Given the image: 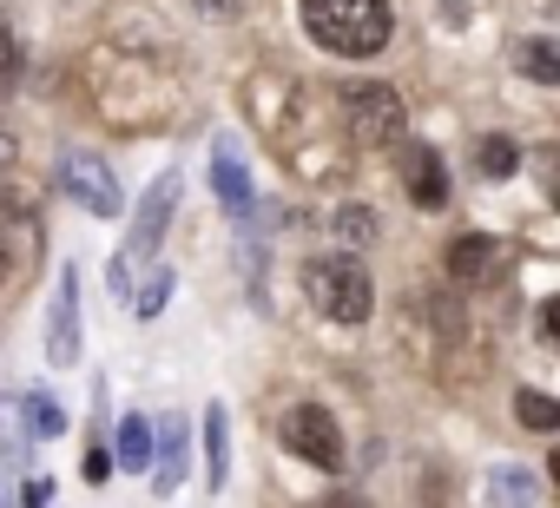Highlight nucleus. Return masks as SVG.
Segmentation results:
<instances>
[{"instance_id":"obj_21","label":"nucleus","mask_w":560,"mask_h":508,"mask_svg":"<svg viewBox=\"0 0 560 508\" xmlns=\"http://www.w3.org/2000/svg\"><path fill=\"white\" fill-rule=\"evenodd\" d=\"M337 231H343V238H376V211L343 205V211H337Z\"/></svg>"},{"instance_id":"obj_9","label":"nucleus","mask_w":560,"mask_h":508,"mask_svg":"<svg viewBox=\"0 0 560 508\" xmlns=\"http://www.w3.org/2000/svg\"><path fill=\"white\" fill-rule=\"evenodd\" d=\"M396 172H402V192L422 205V211H442L448 205V165L435 146H402L396 152Z\"/></svg>"},{"instance_id":"obj_11","label":"nucleus","mask_w":560,"mask_h":508,"mask_svg":"<svg viewBox=\"0 0 560 508\" xmlns=\"http://www.w3.org/2000/svg\"><path fill=\"white\" fill-rule=\"evenodd\" d=\"M481 501H488V508H534V475H527L521 462H494Z\"/></svg>"},{"instance_id":"obj_13","label":"nucleus","mask_w":560,"mask_h":508,"mask_svg":"<svg viewBox=\"0 0 560 508\" xmlns=\"http://www.w3.org/2000/svg\"><path fill=\"white\" fill-rule=\"evenodd\" d=\"M224 475H231V429H224V409L211 403L205 409V482L224 488Z\"/></svg>"},{"instance_id":"obj_23","label":"nucleus","mask_w":560,"mask_h":508,"mask_svg":"<svg viewBox=\"0 0 560 508\" xmlns=\"http://www.w3.org/2000/svg\"><path fill=\"white\" fill-rule=\"evenodd\" d=\"M540 337L560 350V298H547V304H540Z\"/></svg>"},{"instance_id":"obj_16","label":"nucleus","mask_w":560,"mask_h":508,"mask_svg":"<svg viewBox=\"0 0 560 508\" xmlns=\"http://www.w3.org/2000/svg\"><path fill=\"white\" fill-rule=\"evenodd\" d=\"M514 423H521V429H560V396L521 390V396H514Z\"/></svg>"},{"instance_id":"obj_4","label":"nucleus","mask_w":560,"mask_h":508,"mask_svg":"<svg viewBox=\"0 0 560 508\" xmlns=\"http://www.w3.org/2000/svg\"><path fill=\"white\" fill-rule=\"evenodd\" d=\"M343 119H350V139H357L363 152H383V146H402V132H409V100H402L396 86H383V80H363V86L343 93Z\"/></svg>"},{"instance_id":"obj_19","label":"nucleus","mask_w":560,"mask_h":508,"mask_svg":"<svg viewBox=\"0 0 560 508\" xmlns=\"http://www.w3.org/2000/svg\"><path fill=\"white\" fill-rule=\"evenodd\" d=\"M165 298H172V272H165V265H159V272H152V278H145V285H139V291H132V304H139V311H132V318H145V324H152V318H159V311H165Z\"/></svg>"},{"instance_id":"obj_26","label":"nucleus","mask_w":560,"mask_h":508,"mask_svg":"<svg viewBox=\"0 0 560 508\" xmlns=\"http://www.w3.org/2000/svg\"><path fill=\"white\" fill-rule=\"evenodd\" d=\"M21 508H47V482H27V495H21Z\"/></svg>"},{"instance_id":"obj_22","label":"nucleus","mask_w":560,"mask_h":508,"mask_svg":"<svg viewBox=\"0 0 560 508\" xmlns=\"http://www.w3.org/2000/svg\"><path fill=\"white\" fill-rule=\"evenodd\" d=\"M534 165H540V178H547V205L560 211V146H540Z\"/></svg>"},{"instance_id":"obj_15","label":"nucleus","mask_w":560,"mask_h":508,"mask_svg":"<svg viewBox=\"0 0 560 508\" xmlns=\"http://www.w3.org/2000/svg\"><path fill=\"white\" fill-rule=\"evenodd\" d=\"M475 172H481V178H514V172H521V146H514L508 132H488V139L475 146Z\"/></svg>"},{"instance_id":"obj_14","label":"nucleus","mask_w":560,"mask_h":508,"mask_svg":"<svg viewBox=\"0 0 560 508\" xmlns=\"http://www.w3.org/2000/svg\"><path fill=\"white\" fill-rule=\"evenodd\" d=\"M514 67L540 86H560V41H514Z\"/></svg>"},{"instance_id":"obj_28","label":"nucleus","mask_w":560,"mask_h":508,"mask_svg":"<svg viewBox=\"0 0 560 508\" xmlns=\"http://www.w3.org/2000/svg\"><path fill=\"white\" fill-rule=\"evenodd\" d=\"M547 469H553V488H560V449H553V462H547Z\"/></svg>"},{"instance_id":"obj_25","label":"nucleus","mask_w":560,"mask_h":508,"mask_svg":"<svg viewBox=\"0 0 560 508\" xmlns=\"http://www.w3.org/2000/svg\"><path fill=\"white\" fill-rule=\"evenodd\" d=\"M198 14H211V21H231V14H244V0H198Z\"/></svg>"},{"instance_id":"obj_27","label":"nucleus","mask_w":560,"mask_h":508,"mask_svg":"<svg viewBox=\"0 0 560 508\" xmlns=\"http://www.w3.org/2000/svg\"><path fill=\"white\" fill-rule=\"evenodd\" d=\"M324 508H370V501H363V495H350V488H337V495H330Z\"/></svg>"},{"instance_id":"obj_2","label":"nucleus","mask_w":560,"mask_h":508,"mask_svg":"<svg viewBox=\"0 0 560 508\" xmlns=\"http://www.w3.org/2000/svg\"><path fill=\"white\" fill-rule=\"evenodd\" d=\"M304 298H311L330 324H363V318L376 311L370 265L350 258V251H330V258H311V265H304Z\"/></svg>"},{"instance_id":"obj_17","label":"nucleus","mask_w":560,"mask_h":508,"mask_svg":"<svg viewBox=\"0 0 560 508\" xmlns=\"http://www.w3.org/2000/svg\"><path fill=\"white\" fill-rule=\"evenodd\" d=\"M119 462H126V469H152V429H145V416H126V429H119Z\"/></svg>"},{"instance_id":"obj_6","label":"nucleus","mask_w":560,"mask_h":508,"mask_svg":"<svg viewBox=\"0 0 560 508\" xmlns=\"http://www.w3.org/2000/svg\"><path fill=\"white\" fill-rule=\"evenodd\" d=\"M277 436H284V449H291V455H304L311 469H343V429H337V416H330V409H317V403L284 409Z\"/></svg>"},{"instance_id":"obj_18","label":"nucleus","mask_w":560,"mask_h":508,"mask_svg":"<svg viewBox=\"0 0 560 508\" xmlns=\"http://www.w3.org/2000/svg\"><path fill=\"white\" fill-rule=\"evenodd\" d=\"M60 429H67V409H60L47 390H34V396H27V436H60Z\"/></svg>"},{"instance_id":"obj_5","label":"nucleus","mask_w":560,"mask_h":508,"mask_svg":"<svg viewBox=\"0 0 560 508\" xmlns=\"http://www.w3.org/2000/svg\"><path fill=\"white\" fill-rule=\"evenodd\" d=\"M54 185H60L80 211H93V218H119V211H126L119 178H113V165H106L100 152H67V159L54 165Z\"/></svg>"},{"instance_id":"obj_3","label":"nucleus","mask_w":560,"mask_h":508,"mask_svg":"<svg viewBox=\"0 0 560 508\" xmlns=\"http://www.w3.org/2000/svg\"><path fill=\"white\" fill-rule=\"evenodd\" d=\"M172 211H178V172H159V178H152V192H145V198H139V211H132V231H126V244H119V258H113V291H119V298L132 291L139 265H152L159 238L172 231Z\"/></svg>"},{"instance_id":"obj_1","label":"nucleus","mask_w":560,"mask_h":508,"mask_svg":"<svg viewBox=\"0 0 560 508\" xmlns=\"http://www.w3.org/2000/svg\"><path fill=\"white\" fill-rule=\"evenodd\" d=\"M298 21L337 60H376L396 41V8L389 0H298Z\"/></svg>"},{"instance_id":"obj_20","label":"nucleus","mask_w":560,"mask_h":508,"mask_svg":"<svg viewBox=\"0 0 560 508\" xmlns=\"http://www.w3.org/2000/svg\"><path fill=\"white\" fill-rule=\"evenodd\" d=\"M416 508H455V482H448L442 469H429V475L416 482Z\"/></svg>"},{"instance_id":"obj_12","label":"nucleus","mask_w":560,"mask_h":508,"mask_svg":"<svg viewBox=\"0 0 560 508\" xmlns=\"http://www.w3.org/2000/svg\"><path fill=\"white\" fill-rule=\"evenodd\" d=\"M178 482H185V423L165 416V423H159V469H152V488L172 495Z\"/></svg>"},{"instance_id":"obj_10","label":"nucleus","mask_w":560,"mask_h":508,"mask_svg":"<svg viewBox=\"0 0 560 508\" xmlns=\"http://www.w3.org/2000/svg\"><path fill=\"white\" fill-rule=\"evenodd\" d=\"M211 192H218V205H224L231 218H250L257 192H250V172H244L237 146H218V152H211Z\"/></svg>"},{"instance_id":"obj_8","label":"nucleus","mask_w":560,"mask_h":508,"mask_svg":"<svg viewBox=\"0 0 560 508\" xmlns=\"http://www.w3.org/2000/svg\"><path fill=\"white\" fill-rule=\"evenodd\" d=\"M47 363L54 370L80 363V272L73 265L60 272V291H54V311H47Z\"/></svg>"},{"instance_id":"obj_24","label":"nucleus","mask_w":560,"mask_h":508,"mask_svg":"<svg viewBox=\"0 0 560 508\" xmlns=\"http://www.w3.org/2000/svg\"><path fill=\"white\" fill-rule=\"evenodd\" d=\"M106 475H113V455L93 442V449H86V482H106Z\"/></svg>"},{"instance_id":"obj_7","label":"nucleus","mask_w":560,"mask_h":508,"mask_svg":"<svg viewBox=\"0 0 560 508\" xmlns=\"http://www.w3.org/2000/svg\"><path fill=\"white\" fill-rule=\"evenodd\" d=\"M508 272H514V251H508L501 238H488V231H462V238L448 244V278H455L462 291H494Z\"/></svg>"}]
</instances>
